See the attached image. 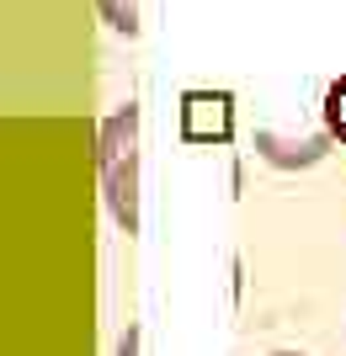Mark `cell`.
I'll list each match as a JSON object with an SVG mask.
<instances>
[{
	"mask_svg": "<svg viewBox=\"0 0 346 356\" xmlns=\"http://www.w3.org/2000/svg\"><path fill=\"white\" fill-rule=\"evenodd\" d=\"M102 186L112 218L139 234V106L123 102L102 128Z\"/></svg>",
	"mask_w": 346,
	"mask_h": 356,
	"instance_id": "6da1fadb",
	"label": "cell"
},
{
	"mask_svg": "<svg viewBox=\"0 0 346 356\" xmlns=\"http://www.w3.org/2000/svg\"><path fill=\"white\" fill-rule=\"evenodd\" d=\"M181 138L187 144H229L235 138V102L224 90H187L181 96Z\"/></svg>",
	"mask_w": 346,
	"mask_h": 356,
	"instance_id": "7a4b0ae2",
	"label": "cell"
},
{
	"mask_svg": "<svg viewBox=\"0 0 346 356\" xmlns=\"http://www.w3.org/2000/svg\"><path fill=\"white\" fill-rule=\"evenodd\" d=\"M325 134H331L336 144H346V74L325 90Z\"/></svg>",
	"mask_w": 346,
	"mask_h": 356,
	"instance_id": "3957f363",
	"label": "cell"
},
{
	"mask_svg": "<svg viewBox=\"0 0 346 356\" xmlns=\"http://www.w3.org/2000/svg\"><path fill=\"white\" fill-rule=\"evenodd\" d=\"M96 6L107 11V22L118 32H128V38L139 32V0H96Z\"/></svg>",
	"mask_w": 346,
	"mask_h": 356,
	"instance_id": "277c9868",
	"label": "cell"
},
{
	"mask_svg": "<svg viewBox=\"0 0 346 356\" xmlns=\"http://www.w3.org/2000/svg\"><path fill=\"white\" fill-rule=\"evenodd\" d=\"M123 356H134V330H128V341H123Z\"/></svg>",
	"mask_w": 346,
	"mask_h": 356,
	"instance_id": "5b68a950",
	"label": "cell"
},
{
	"mask_svg": "<svg viewBox=\"0 0 346 356\" xmlns=\"http://www.w3.org/2000/svg\"><path fill=\"white\" fill-rule=\"evenodd\" d=\"M277 356H299V351H277Z\"/></svg>",
	"mask_w": 346,
	"mask_h": 356,
	"instance_id": "8992f818",
	"label": "cell"
}]
</instances>
